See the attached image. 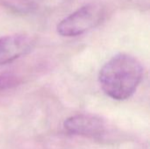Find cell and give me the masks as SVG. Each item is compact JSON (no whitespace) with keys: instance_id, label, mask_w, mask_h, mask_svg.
<instances>
[{"instance_id":"cell-2","label":"cell","mask_w":150,"mask_h":149,"mask_svg":"<svg viewBox=\"0 0 150 149\" xmlns=\"http://www.w3.org/2000/svg\"><path fill=\"white\" fill-rule=\"evenodd\" d=\"M104 16V8L99 4H87L62 19L56 31L62 37H76L99 25Z\"/></svg>"},{"instance_id":"cell-1","label":"cell","mask_w":150,"mask_h":149,"mask_svg":"<svg viewBox=\"0 0 150 149\" xmlns=\"http://www.w3.org/2000/svg\"><path fill=\"white\" fill-rule=\"evenodd\" d=\"M142 62L128 54H118L107 61L98 73L99 85L109 97L123 101L131 97L142 81Z\"/></svg>"},{"instance_id":"cell-4","label":"cell","mask_w":150,"mask_h":149,"mask_svg":"<svg viewBox=\"0 0 150 149\" xmlns=\"http://www.w3.org/2000/svg\"><path fill=\"white\" fill-rule=\"evenodd\" d=\"M64 127L71 134L97 138L105 133L104 121L96 116L80 114L69 118L64 122Z\"/></svg>"},{"instance_id":"cell-3","label":"cell","mask_w":150,"mask_h":149,"mask_svg":"<svg viewBox=\"0 0 150 149\" xmlns=\"http://www.w3.org/2000/svg\"><path fill=\"white\" fill-rule=\"evenodd\" d=\"M33 47V40L25 34H11L0 37V66L27 54Z\"/></svg>"},{"instance_id":"cell-5","label":"cell","mask_w":150,"mask_h":149,"mask_svg":"<svg viewBox=\"0 0 150 149\" xmlns=\"http://www.w3.org/2000/svg\"><path fill=\"white\" fill-rule=\"evenodd\" d=\"M18 78L13 75L4 74L0 76V90H4L16 86L18 83Z\"/></svg>"}]
</instances>
